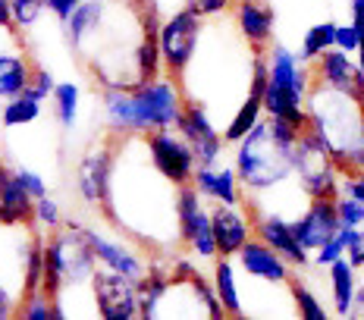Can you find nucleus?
<instances>
[{
    "label": "nucleus",
    "mask_w": 364,
    "mask_h": 320,
    "mask_svg": "<svg viewBox=\"0 0 364 320\" xmlns=\"http://www.w3.org/2000/svg\"><path fill=\"white\" fill-rule=\"evenodd\" d=\"M236 173L248 195H264L286 186L295 176V144L273 135L270 117H264L252 132L236 144Z\"/></svg>",
    "instance_id": "obj_1"
},
{
    "label": "nucleus",
    "mask_w": 364,
    "mask_h": 320,
    "mask_svg": "<svg viewBox=\"0 0 364 320\" xmlns=\"http://www.w3.org/2000/svg\"><path fill=\"white\" fill-rule=\"evenodd\" d=\"M132 97V113H135V132L148 135L154 129H176V119L186 107V95L176 75H157V79L139 82L129 88Z\"/></svg>",
    "instance_id": "obj_2"
},
{
    "label": "nucleus",
    "mask_w": 364,
    "mask_h": 320,
    "mask_svg": "<svg viewBox=\"0 0 364 320\" xmlns=\"http://www.w3.org/2000/svg\"><path fill=\"white\" fill-rule=\"evenodd\" d=\"M295 179L308 198H339L343 192L339 188L343 173L336 166V157L311 129H301L299 144H295Z\"/></svg>",
    "instance_id": "obj_3"
},
{
    "label": "nucleus",
    "mask_w": 364,
    "mask_h": 320,
    "mask_svg": "<svg viewBox=\"0 0 364 320\" xmlns=\"http://www.w3.org/2000/svg\"><path fill=\"white\" fill-rule=\"evenodd\" d=\"M176 213H179V235L182 245L192 251L201 261H217V239H214V223H210V208L204 204V195L188 182L179 186L176 198Z\"/></svg>",
    "instance_id": "obj_4"
},
{
    "label": "nucleus",
    "mask_w": 364,
    "mask_h": 320,
    "mask_svg": "<svg viewBox=\"0 0 364 320\" xmlns=\"http://www.w3.org/2000/svg\"><path fill=\"white\" fill-rule=\"evenodd\" d=\"M201 35H204V19L195 16L188 6L166 16V22L161 26V50H164L166 73L176 75V79L186 73V66L192 63L195 50L201 44Z\"/></svg>",
    "instance_id": "obj_5"
},
{
    "label": "nucleus",
    "mask_w": 364,
    "mask_h": 320,
    "mask_svg": "<svg viewBox=\"0 0 364 320\" xmlns=\"http://www.w3.org/2000/svg\"><path fill=\"white\" fill-rule=\"evenodd\" d=\"M148 151L154 166L164 173L173 186H188L198 170V157H195L192 144L179 135V129H154L145 135Z\"/></svg>",
    "instance_id": "obj_6"
},
{
    "label": "nucleus",
    "mask_w": 364,
    "mask_h": 320,
    "mask_svg": "<svg viewBox=\"0 0 364 320\" xmlns=\"http://www.w3.org/2000/svg\"><path fill=\"white\" fill-rule=\"evenodd\" d=\"M176 129H179L182 139L192 144L195 157H198V166L220 164V154H223V148H226V139H223V132H217L214 117H210L208 107L186 97V107H182V113L176 119Z\"/></svg>",
    "instance_id": "obj_7"
},
{
    "label": "nucleus",
    "mask_w": 364,
    "mask_h": 320,
    "mask_svg": "<svg viewBox=\"0 0 364 320\" xmlns=\"http://www.w3.org/2000/svg\"><path fill=\"white\" fill-rule=\"evenodd\" d=\"M95 299L104 320H132L139 317V283L126 273L97 264L95 273Z\"/></svg>",
    "instance_id": "obj_8"
},
{
    "label": "nucleus",
    "mask_w": 364,
    "mask_h": 320,
    "mask_svg": "<svg viewBox=\"0 0 364 320\" xmlns=\"http://www.w3.org/2000/svg\"><path fill=\"white\" fill-rule=\"evenodd\" d=\"M292 230H295L299 242L311 251V255H314L321 245H327L333 235L343 230L336 198H311L308 208L292 220Z\"/></svg>",
    "instance_id": "obj_9"
},
{
    "label": "nucleus",
    "mask_w": 364,
    "mask_h": 320,
    "mask_svg": "<svg viewBox=\"0 0 364 320\" xmlns=\"http://www.w3.org/2000/svg\"><path fill=\"white\" fill-rule=\"evenodd\" d=\"M210 223L220 257H236L242 245L255 239V220L248 204H210Z\"/></svg>",
    "instance_id": "obj_10"
},
{
    "label": "nucleus",
    "mask_w": 364,
    "mask_h": 320,
    "mask_svg": "<svg viewBox=\"0 0 364 320\" xmlns=\"http://www.w3.org/2000/svg\"><path fill=\"white\" fill-rule=\"evenodd\" d=\"M236 264L245 277L257 279V283H277V286L292 283V264L277 248H270L264 239H257V235L242 245V251L236 255Z\"/></svg>",
    "instance_id": "obj_11"
},
{
    "label": "nucleus",
    "mask_w": 364,
    "mask_h": 320,
    "mask_svg": "<svg viewBox=\"0 0 364 320\" xmlns=\"http://www.w3.org/2000/svg\"><path fill=\"white\" fill-rule=\"evenodd\" d=\"M252 220H255L257 239H264L270 248H277L292 267H311L314 264L311 251L301 245L299 235H295L289 217H283V213H267V210H252Z\"/></svg>",
    "instance_id": "obj_12"
},
{
    "label": "nucleus",
    "mask_w": 364,
    "mask_h": 320,
    "mask_svg": "<svg viewBox=\"0 0 364 320\" xmlns=\"http://www.w3.org/2000/svg\"><path fill=\"white\" fill-rule=\"evenodd\" d=\"M110 176H113V142L95 144L85 151L75 170V186H79L82 201L101 204L110 195Z\"/></svg>",
    "instance_id": "obj_13"
},
{
    "label": "nucleus",
    "mask_w": 364,
    "mask_h": 320,
    "mask_svg": "<svg viewBox=\"0 0 364 320\" xmlns=\"http://www.w3.org/2000/svg\"><path fill=\"white\" fill-rule=\"evenodd\" d=\"M79 230H82V235H85L88 248L95 251V257H97V264L101 267H110V270H117V273H126V277H132L135 283H139L141 277H148L151 264L141 261L135 251H129L126 245H119L117 239H107L104 233L91 230V226H79Z\"/></svg>",
    "instance_id": "obj_14"
},
{
    "label": "nucleus",
    "mask_w": 364,
    "mask_h": 320,
    "mask_svg": "<svg viewBox=\"0 0 364 320\" xmlns=\"http://www.w3.org/2000/svg\"><path fill=\"white\" fill-rule=\"evenodd\" d=\"M232 19H236L239 35L252 44L255 50H267L273 44V26H277V13L267 0H236L232 6Z\"/></svg>",
    "instance_id": "obj_15"
},
{
    "label": "nucleus",
    "mask_w": 364,
    "mask_h": 320,
    "mask_svg": "<svg viewBox=\"0 0 364 320\" xmlns=\"http://www.w3.org/2000/svg\"><path fill=\"white\" fill-rule=\"evenodd\" d=\"M192 186L204 195V201L210 204H245V186H242L236 164L226 166H198L195 170Z\"/></svg>",
    "instance_id": "obj_16"
},
{
    "label": "nucleus",
    "mask_w": 364,
    "mask_h": 320,
    "mask_svg": "<svg viewBox=\"0 0 364 320\" xmlns=\"http://www.w3.org/2000/svg\"><path fill=\"white\" fill-rule=\"evenodd\" d=\"M0 223H35V198L19 182L16 166L0 160Z\"/></svg>",
    "instance_id": "obj_17"
},
{
    "label": "nucleus",
    "mask_w": 364,
    "mask_h": 320,
    "mask_svg": "<svg viewBox=\"0 0 364 320\" xmlns=\"http://www.w3.org/2000/svg\"><path fill=\"white\" fill-rule=\"evenodd\" d=\"M110 10V0H82L79 6L73 10V16L63 22V32H66V44L79 53L85 48V41L91 35L101 28L104 16H107Z\"/></svg>",
    "instance_id": "obj_18"
},
{
    "label": "nucleus",
    "mask_w": 364,
    "mask_h": 320,
    "mask_svg": "<svg viewBox=\"0 0 364 320\" xmlns=\"http://www.w3.org/2000/svg\"><path fill=\"white\" fill-rule=\"evenodd\" d=\"M314 79L321 82V85L352 91L355 79H358V63L352 60V53L330 48L327 53H321V57L314 60Z\"/></svg>",
    "instance_id": "obj_19"
},
{
    "label": "nucleus",
    "mask_w": 364,
    "mask_h": 320,
    "mask_svg": "<svg viewBox=\"0 0 364 320\" xmlns=\"http://www.w3.org/2000/svg\"><path fill=\"white\" fill-rule=\"evenodd\" d=\"M32 75H35V66L26 60V53H16V50L0 53V97L4 101L26 95L28 85H32Z\"/></svg>",
    "instance_id": "obj_20"
},
{
    "label": "nucleus",
    "mask_w": 364,
    "mask_h": 320,
    "mask_svg": "<svg viewBox=\"0 0 364 320\" xmlns=\"http://www.w3.org/2000/svg\"><path fill=\"white\" fill-rule=\"evenodd\" d=\"M327 283H330V295H333V311L339 317L352 314V299L355 289H358V270L352 267L348 257H339L327 267Z\"/></svg>",
    "instance_id": "obj_21"
},
{
    "label": "nucleus",
    "mask_w": 364,
    "mask_h": 320,
    "mask_svg": "<svg viewBox=\"0 0 364 320\" xmlns=\"http://www.w3.org/2000/svg\"><path fill=\"white\" fill-rule=\"evenodd\" d=\"M214 289L226 308V317H248L245 304H242V292H239L236 257H217L214 261Z\"/></svg>",
    "instance_id": "obj_22"
},
{
    "label": "nucleus",
    "mask_w": 364,
    "mask_h": 320,
    "mask_svg": "<svg viewBox=\"0 0 364 320\" xmlns=\"http://www.w3.org/2000/svg\"><path fill=\"white\" fill-rule=\"evenodd\" d=\"M264 117H267V113H264V97H261V95H252V91H248V95L242 97V104L236 107V110H232L230 123H226V129H223L226 144H239L257 123H261Z\"/></svg>",
    "instance_id": "obj_23"
},
{
    "label": "nucleus",
    "mask_w": 364,
    "mask_h": 320,
    "mask_svg": "<svg viewBox=\"0 0 364 320\" xmlns=\"http://www.w3.org/2000/svg\"><path fill=\"white\" fill-rule=\"evenodd\" d=\"M44 110V101L35 95H19V97H10V101L4 104V113H0V123H4L6 129H16V126H28L35 123L38 117H41Z\"/></svg>",
    "instance_id": "obj_24"
},
{
    "label": "nucleus",
    "mask_w": 364,
    "mask_h": 320,
    "mask_svg": "<svg viewBox=\"0 0 364 320\" xmlns=\"http://www.w3.org/2000/svg\"><path fill=\"white\" fill-rule=\"evenodd\" d=\"M336 22H317V26H311L305 38H301V48H299V57L305 60V63H314L321 53H327L330 48H336Z\"/></svg>",
    "instance_id": "obj_25"
},
{
    "label": "nucleus",
    "mask_w": 364,
    "mask_h": 320,
    "mask_svg": "<svg viewBox=\"0 0 364 320\" xmlns=\"http://www.w3.org/2000/svg\"><path fill=\"white\" fill-rule=\"evenodd\" d=\"M54 113H57V123L63 129H73L75 119H79V101H82V91L75 82H57L54 88Z\"/></svg>",
    "instance_id": "obj_26"
},
{
    "label": "nucleus",
    "mask_w": 364,
    "mask_h": 320,
    "mask_svg": "<svg viewBox=\"0 0 364 320\" xmlns=\"http://www.w3.org/2000/svg\"><path fill=\"white\" fill-rule=\"evenodd\" d=\"M135 63H139V79H141V82L164 75L166 66H164L161 41H154V38H141L139 48H135Z\"/></svg>",
    "instance_id": "obj_27"
},
{
    "label": "nucleus",
    "mask_w": 364,
    "mask_h": 320,
    "mask_svg": "<svg viewBox=\"0 0 364 320\" xmlns=\"http://www.w3.org/2000/svg\"><path fill=\"white\" fill-rule=\"evenodd\" d=\"M289 292H292L295 314H299V317H305V320H330L327 308H323V304L317 302V295L311 292L305 283H299L295 277H292V283H289Z\"/></svg>",
    "instance_id": "obj_28"
},
{
    "label": "nucleus",
    "mask_w": 364,
    "mask_h": 320,
    "mask_svg": "<svg viewBox=\"0 0 364 320\" xmlns=\"http://www.w3.org/2000/svg\"><path fill=\"white\" fill-rule=\"evenodd\" d=\"M10 10H13V26L32 28L41 22L44 10H48V0H10Z\"/></svg>",
    "instance_id": "obj_29"
},
{
    "label": "nucleus",
    "mask_w": 364,
    "mask_h": 320,
    "mask_svg": "<svg viewBox=\"0 0 364 320\" xmlns=\"http://www.w3.org/2000/svg\"><path fill=\"white\" fill-rule=\"evenodd\" d=\"M66 220H63V208L54 201L50 195L38 198L35 201V226H44V230H60Z\"/></svg>",
    "instance_id": "obj_30"
},
{
    "label": "nucleus",
    "mask_w": 364,
    "mask_h": 320,
    "mask_svg": "<svg viewBox=\"0 0 364 320\" xmlns=\"http://www.w3.org/2000/svg\"><path fill=\"white\" fill-rule=\"evenodd\" d=\"M346 248H348V242H346V235H343V230H339L333 239L327 242V245H321L314 251V267H330L333 261H339V257H346Z\"/></svg>",
    "instance_id": "obj_31"
},
{
    "label": "nucleus",
    "mask_w": 364,
    "mask_h": 320,
    "mask_svg": "<svg viewBox=\"0 0 364 320\" xmlns=\"http://www.w3.org/2000/svg\"><path fill=\"white\" fill-rule=\"evenodd\" d=\"M343 235L348 242L346 257L352 261L355 270H364V226H343Z\"/></svg>",
    "instance_id": "obj_32"
},
{
    "label": "nucleus",
    "mask_w": 364,
    "mask_h": 320,
    "mask_svg": "<svg viewBox=\"0 0 364 320\" xmlns=\"http://www.w3.org/2000/svg\"><path fill=\"white\" fill-rule=\"evenodd\" d=\"M186 6L201 19H217L236 6V0H186Z\"/></svg>",
    "instance_id": "obj_33"
},
{
    "label": "nucleus",
    "mask_w": 364,
    "mask_h": 320,
    "mask_svg": "<svg viewBox=\"0 0 364 320\" xmlns=\"http://www.w3.org/2000/svg\"><path fill=\"white\" fill-rule=\"evenodd\" d=\"M336 208H339L343 226H364V204L361 201H355V198H348V195H339Z\"/></svg>",
    "instance_id": "obj_34"
},
{
    "label": "nucleus",
    "mask_w": 364,
    "mask_h": 320,
    "mask_svg": "<svg viewBox=\"0 0 364 320\" xmlns=\"http://www.w3.org/2000/svg\"><path fill=\"white\" fill-rule=\"evenodd\" d=\"M54 88H57V79L50 75L44 66H35V75H32V85H28V95L41 97V101H48V97H54Z\"/></svg>",
    "instance_id": "obj_35"
},
{
    "label": "nucleus",
    "mask_w": 364,
    "mask_h": 320,
    "mask_svg": "<svg viewBox=\"0 0 364 320\" xmlns=\"http://www.w3.org/2000/svg\"><path fill=\"white\" fill-rule=\"evenodd\" d=\"M361 44H364V38H361V32L352 26V22H346V26H339V28H336V48H339V50H346V53H358V50H361Z\"/></svg>",
    "instance_id": "obj_36"
},
{
    "label": "nucleus",
    "mask_w": 364,
    "mask_h": 320,
    "mask_svg": "<svg viewBox=\"0 0 364 320\" xmlns=\"http://www.w3.org/2000/svg\"><path fill=\"white\" fill-rule=\"evenodd\" d=\"M16 176H19L22 186L28 188V195H32L35 201H38V198H44V195H48V182H44V176H38L35 170H26V166H16Z\"/></svg>",
    "instance_id": "obj_37"
},
{
    "label": "nucleus",
    "mask_w": 364,
    "mask_h": 320,
    "mask_svg": "<svg viewBox=\"0 0 364 320\" xmlns=\"http://www.w3.org/2000/svg\"><path fill=\"white\" fill-rule=\"evenodd\" d=\"M339 188H343L339 195H348L364 204V173H348V176H343V186Z\"/></svg>",
    "instance_id": "obj_38"
},
{
    "label": "nucleus",
    "mask_w": 364,
    "mask_h": 320,
    "mask_svg": "<svg viewBox=\"0 0 364 320\" xmlns=\"http://www.w3.org/2000/svg\"><path fill=\"white\" fill-rule=\"evenodd\" d=\"M16 308H19V299H16V295H13L4 283H0V320L16 317Z\"/></svg>",
    "instance_id": "obj_39"
},
{
    "label": "nucleus",
    "mask_w": 364,
    "mask_h": 320,
    "mask_svg": "<svg viewBox=\"0 0 364 320\" xmlns=\"http://www.w3.org/2000/svg\"><path fill=\"white\" fill-rule=\"evenodd\" d=\"M79 4H82V0H48V10L54 13V16L60 19V26H63V22L73 16V10H75Z\"/></svg>",
    "instance_id": "obj_40"
},
{
    "label": "nucleus",
    "mask_w": 364,
    "mask_h": 320,
    "mask_svg": "<svg viewBox=\"0 0 364 320\" xmlns=\"http://www.w3.org/2000/svg\"><path fill=\"white\" fill-rule=\"evenodd\" d=\"M348 10H352V13H348V16H352L348 22H352V26L361 32V38H364V0H352V4H348Z\"/></svg>",
    "instance_id": "obj_41"
},
{
    "label": "nucleus",
    "mask_w": 364,
    "mask_h": 320,
    "mask_svg": "<svg viewBox=\"0 0 364 320\" xmlns=\"http://www.w3.org/2000/svg\"><path fill=\"white\" fill-rule=\"evenodd\" d=\"M348 317H358V320H364V283H358V289H355L352 314H348Z\"/></svg>",
    "instance_id": "obj_42"
},
{
    "label": "nucleus",
    "mask_w": 364,
    "mask_h": 320,
    "mask_svg": "<svg viewBox=\"0 0 364 320\" xmlns=\"http://www.w3.org/2000/svg\"><path fill=\"white\" fill-rule=\"evenodd\" d=\"M0 28H16V26H13V10H10V0H0Z\"/></svg>",
    "instance_id": "obj_43"
}]
</instances>
